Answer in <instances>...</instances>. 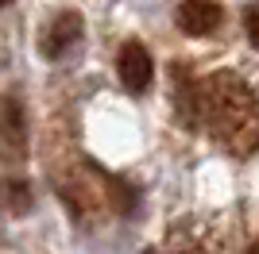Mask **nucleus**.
I'll use <instances>...</instances> for the list:
<instances>
[{"mask_svg": "<svg viewBox=\"0 0 259 254\" xmlns=\"http://www.w3.org/2000/svg\"><path fill=\"white\" fill-rule=\"evenodd\" d=\"M244 31H248V42L259 50V0H251L244 8Z\"/></svg>", "mask_w": 259, "mask_h": 254, "instance_id": "0eeeda50", "label": "nucleus"}, {"mask_svg": "<svg viewBox=\"0 0 259 254\" xmlns=\"http://www.w3.org/2000/svg\"><path fill=\"white\" fill-rule=\"evenodd\" d=\"M201 116L217 143L232 154H251L259 147V104L236 74H213L197 93Z\"/></svg>", "mask_w": 259, "mask_h": 254, "instance_id": "f257e3e1", "label": "nucleus"}, {"mask_svg": "<svg viewBox=\"0 0 259 254\" xmlns=\"http://www.w3.org/2000/svg\"><path fill=\"white\" fill-rule=\"evenodd\" d=\"M0 201H4V208H8V212H16V216L31 212V189H27V181L4 177V181H0Z\"/></svg>", "mask_w": 259, "mask_h": 254, "instance_id": "423d86ee", "label": "nucleus"}, {"mask_svg": "<svg viewBox=\"0 0 259 254\" xmlns=\"http://www.w3.org/2000/svg\"><path fill=\"white\" fill-rule=\"evenodd\" d=\"M81 31H85V23H81V16L77 12H58L51 23H47L43 39H39V54L43 58H62L66 50H74L77 39H81Z\"/></svg>", "mask_w": 259, "mask_h": 254, "instance_id": "20e7f679", "label": "nucleus"}, {"mask_svg": "<svg viewBox=\"0 0 259 254\" xmlns=\"http://www.w3.org/2000/svg\"><path fill=\"white\" fill-rule=\"evenodd\" d=\"M8 4H12V0H0V8H8Z\"/></svg>", "mask_w": 259, "mask_h": 254, "instance_id": "6e6552de", "label": "nucleus"}, {"mask_svg": "<svg viewBox=\"0 0 259 254\" xmlns=\"http://www.w3.org/2000/svg\"><path fill=\"white\" fill-rule=\"evenodd\" d=\"M251 254H259V246H255V250H251Z\"/></svg>", "mask_w": 259, "mask_h": 254, "instance_id": "9d476101", "label": "nucleus"}, {"mask_svg": "<svg viewBox=\"0 0 259 254\" xmlns=\"http://www.w3.org/2000/svg\"><path fill=\"white\" fill-rule=\"evenodd\" d=\"M116 74L120 81H124V89H128L132 96H143L147 89H151V77H155V62H151V50L143 46V42H124L116 54Z\"/></svg>", "mask_w": 259, "mask_h": 254, "instance_id": "7ed1b4c3", "label": "nucleus"}, {"mask_svg": "<svg viewBox=\"0 0 259 254\" xmlns=\"http://www.w3.org/2000/svg\"><path fill=\"white\" fill-rule=\"evenodd\" d=\"M27 116L16 96H0V162L23 166L27 162Z\"/></svg>", "mask_w": 259, "mask_h": 254, "instance_id": "f03ea898", "label": "nucleus"}, {"mask_svg": "<svg viewBox=\"0 0 259 254\" xmlns=\"http://www.w3.org/2000/svg\"><path fill=\"white\" fill-rule=\"evenodd\" d=\"M143 254H159V250H143Z\"/></svg>", "mask_w": 259, "mask_h": 254, "instance_id": "1a4fd4ad", "label": "nucleus"}, {"mask_svg": "<svg viewBox=\"0 0 259 254\" xmlns=\"http://www.w3.org/2000/svg\"><path fill=\"white\" fill-rule=\"evenodd\" d=\"M221 20H225V8H221L217 0H182L178 12H174V23H178L186 35H194V39L213 35L217 27H221Z\"/></svg>", "mask_w": 259, "mask_h": 254, "instance_id": "39448f33", "label": "nucleus"}]
</instances>
